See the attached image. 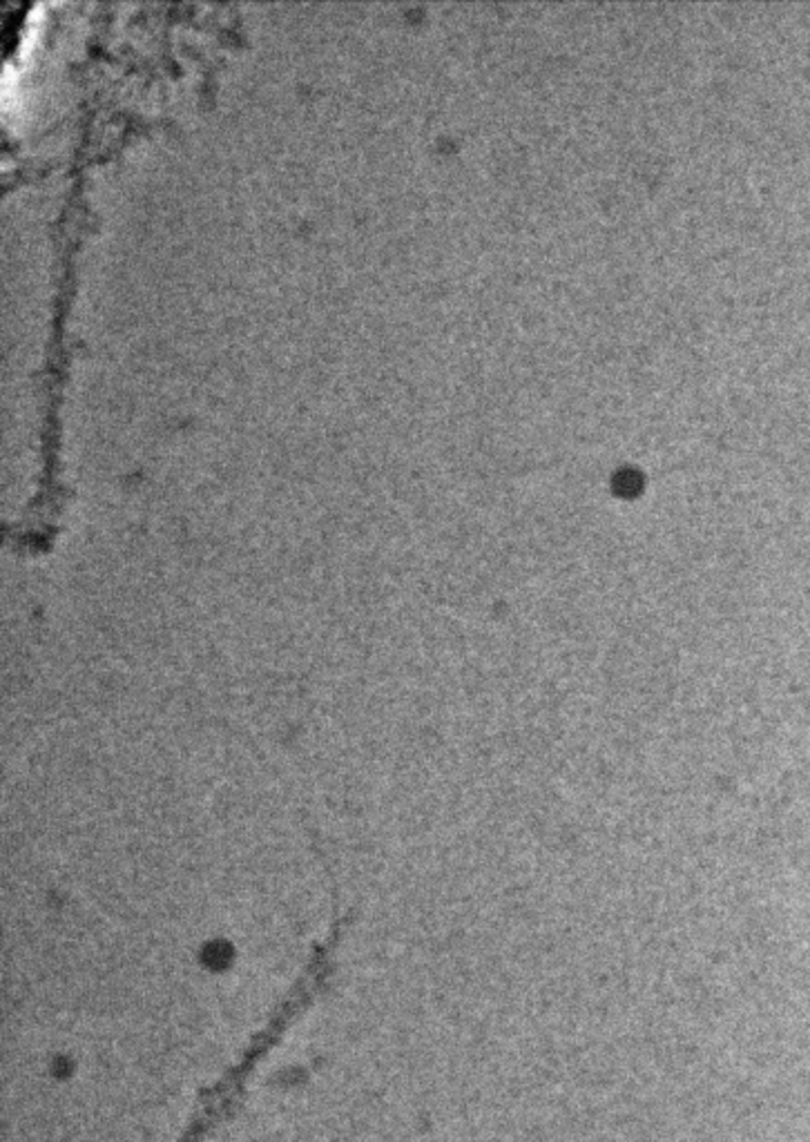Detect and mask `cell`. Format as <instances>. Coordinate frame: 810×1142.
Returning <instances> with one entry per match:
<instances>
[{"label": "cell", "mask_w": 810, "mask_h": 1142, "mask_svg": "<svg viewBox=\"0 0 810 1142\" xmlns=\"http://www.w3.org/2000/svg\"><path fill=\"white\" fill-rule=\"evenodd\" d=\"M295 1022L297 1013L288 1004H277L271 1011L266 1022L244 1044L235 1062L226 1067L213 1084L201 1091L199 1102L176 1142H206L224 1122L235 1115L257 1069L266 1062L271 1051L282 1044Z\"/></svg>", "instance_id": "obj_1"}]
</instances>
